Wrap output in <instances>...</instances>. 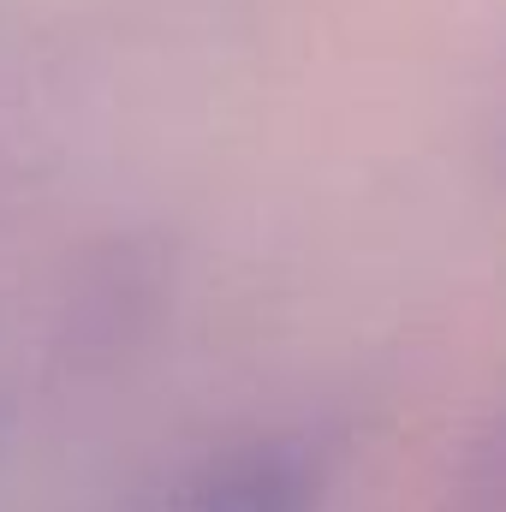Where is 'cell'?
<instances>
[{
    "mask_svg": "<svg viewBox=\"0 0 506 512\" xmlns=\"http://www.w3.org/2000/svg\"><path fill=\"white\" fill-rule=\"evenodd\" d=\"M459 512H495V453L489 447L477 453V471H471V483L459 495Z\"/></svg>",
    "mask_w": 506,
    "mask_h": 512,
    "instance_id": "3",
    "label": "cell"
},
{
    "mask_svg": "<svg viewBox=\"0 0 506 512\" xmlns=\"http://www.w3.org/2000/svg\"><path fill=\"white\" fill-rule=\"evenodd\" d=\"M18 72H12V60H6V48H0V191H12L18 179H24V102H18Z\"/></svg>",
    "mask_w": 506,
    "mask_h": 512,
    "instance_id": "2",
    "label": "cell"
},
{
    "mask_svg": "<svg viewBox=\"0 0 506 512\" xmlns=\"http://www.w3.org/2000/svg\"><path fill=\"white\" fill-rule=\"evenodd\" d=\"M173 512H316V471L286 441H256L185 483Z\"/></svg>",
    "mask_w": 506,
    "mask_h": 512,
    "instance_id": "1",
    "label": "cell"
}]
</instances>
